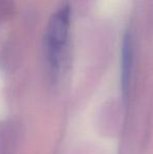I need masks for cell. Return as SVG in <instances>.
<instances>
[{"mask_svg": "<svg viewBox=\"0 0 153 154\" xmlns=\"http://www.w3.org/2000/svg\"><path fill=\"white\" fill-rule=\"evenodd\" d=\"M21 138V127L12 120L0 121V154H16Z\"/></svg>", "mask_w": 153, "mask_h": 154, "instance_id": "obj_2", "label": "cell"}, {"mask_svg": "<svg viewBox=\"0 0 153 154\" xmlns=\"http://www.w3.org/2000/svg\"><path fill=\"white\" fill-rule=\"evenodd\" d=\"M133 72V44L130 32H127L123 38L122 45V71H121V82L122 90L125 97H128L131 88Z\"/></svg>", "mask_w": 153, "mask_h": 154, "instance_id": "obj_3", "label": "cell"}, {"mask_svg": "<svg viewBox=\"0 0 153 154\" xmlns=\"http://www.w3.org/2000/svg\"><path fill=\"white\" fill-rule=\"evenodd\" d=\"M70 26V8L64 5L54 14L45 35V51L48 63L54 70L60 67Z\"/></svg>", "mask_w": 153, "mask_h": 154, "instance_id": "obj_1", "label": "cell"}]
</instances>
